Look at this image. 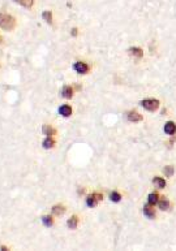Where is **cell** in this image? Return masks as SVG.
Listing matches in <instances>:
<instances>
[{"mask_svg":"<svg viewBox=\"0 0 176 251\" xmlns=\"http://www.w3.org/2000/svg\"><path fill=\"white\" fill-rule=\"evenodd\" d=\"M143 213H145V216L149 217V219H154L155 217V210L153 208V204H146L145 207H143Z\"/></svg>","mask_w":176,"mask_h":251,"instance_id":"cell-5","label":"cell"},{"mask_svg":"<svg viewBox=\"0 0 176 251\" xmlns=\"http://www.w3.org/2000/svg\"><path fill=\"white\" fill-rule=\"evenodd\" d=\"M42 131H43V134L47 135V137H52L55 134V130L52 129L51 125H43V126H42Z\"/></svg>","mask_w":176,"mask_h":251,"instance_id":"cell-10","label":"cell"},{"mask_svg":"<svg viewBox=\"0 0 176 251\" xmlns=\"http://www.w3.org/2000/svg\"><path fill=\"white\" fill-rule=\"evenodd\" d=\"M42 17H43V20H45L46 22L52 23V12L51 11H45V12H43V15H42Z\"/></svg>","mask_w":176,"mask_h":251,"instance_id":"cell-15","label":"cell"},{"mask_svg":"<svg viewBox=\"0 0 176 251\" xmlns=\"http://www.w3.org/2000/svg\"><path fill=\"white\" fill-rule=\"evenodd\" d=\"M165 131H166V134H168V135H174L176 133V125H175V122H172V121L166 122Z\"/></svg>","mask_w":176,"mask_h":251,"instance_id":"cell-6","label":"cell"},{"mask_svg":"<svg viewBox=\"0 0 176 251\" xmlns=\"http://www.w3.org/2000/svg\"><path fill=\"white\" fill-rule=\"evenodd\" d=\"M15 26H16V20L13 17L5 13H0V28L3 30L11 31L15 29Z\"/></svg>","mask_w":176,"mask_h":251,"instance_id":"cell-1","label":"cell"},{"mask_svg":"<svg viewBox=\"0 0 176 251\" xmlns=\"http://www.w3.org/2000/svg\"><path fill=\"white\" fill-rule=\"evenodd\" d=\"M68 228H71V229H76L77 228V225H78V217L77 216H72L71 219L68 220Z\"/></svg>","mask_w":176,"mask_h":251,"instance_id":"cell-14","label":"cell"},{"mask_svg":"<svg viewBox=\"0 0 176 251\" xmlns=\"http://www.w3.org/2000/svg\"><path fill=\"white\" fill-rule=\"evenodd\" d=\"M99 200H102V194H98V193H93V194H90L89 197H87V199H86V203H87V206L89 207H95L97 204H98V202Z\"/></svg>","mask_w":176,"mask_h":251,"instance_id":"cell-3","label":"cell"},{"mask_svg":"<svg viewBox=\"0 0 176 251\" xmlns=\"http://www.w3.org/2000/svg\"><path fill=\"white\" fill-rule=\"evenodd\" d=\"M165 174H166V177H171V176L174 174V168L171 165L165 167Z\"/></svg>","mask_w":176,"mask_h":251,"instance_id":"cell-22","label":"cell"},{"mask_svg":"<svg viewBox=\"0 0 176 251\" xmlns=\"http://www.w3.org/2000/svg\"><path fill=\"white\" fill-rule=\"evenodd\" d=\"M153 182H154V185L156 187H158V189H163V187H166V181L163 180L162 177H154Z\"/></svg>","mask_w":176,"mask_h":251,"instance_id":"cell-13","label":"cell"},{"mask_svg":"<svg viewBox=\"0 0 176 251\" xmlns=\"http://www.w3.org/2000/svg\"><path fill=\"white\" fill-rule=\"evenodd\" d=\"M42 221H43V224H45V225H47V227H51V225L54 224L51 216H43L42 217Z\"/></svg>","mask_w":176,"mask_h":251,"instance_id":"cell-21","label":"cell"},{"mask_svg":"<svg viewBox=\"0 0 176 251\" xmlns=\"http://www.w3.org/2000/svg\"><path fill=\"white\" fill-rule=\"evenodd\" d=\"M72 35H73V36H76V35H77V29H76V28H73V29H72Z\"/></svg>","mask_w":176,"mask_h":251,"instance_id":"cell-23","label":"cell"},{"mask_svg":"<svg viewBox=\"0 0 176 251\" xmlns=\"http://www.w3.org/2000/svg\"><path fill=\"white\" fill-rule=\"evenodd\" d=\"M54 145H55V142L51 137H47L46 139L43 141V147L45 148H51V147H54Z\"/></svg>","mask_w":176,"mask_h":251,"instance_id":"cell-19","label":"cell"},{"mask_svg":"<svg viewBox=\"0 0 176 251\" xmlns=\"http://www.w3.org/2000/svg\"><path fill=\"white\" fill-rule=\"evenodd\" d=\"M141 105L149 112H154L159 108V102L156 99H143L141 102Z\"/></svg>","mask_w":176,"mask_h":251,"instance_id":"cell-2","label":"cell"},{"mask_svg":"<svg viewBox=\"0 0 176 251\" xmlns=\"http://www.w3.org/2000/svg\"><path fill=\"white\" fill-rule=\"evenodd\" d=\"M158 202H159V195H158V194H156V193H152V194H150V195H149V203L154 206Z\"/></svg>","mask_w":176,"mask_h":251,"instance_id":"cell-16","label":"cell"},{"mask_svg":"<svg viewBox=\"0 0 176 251\" xmlns=\"http://www.w3.org/2000/svg\"><path fill=\"white\" fill-rule=\"evenodd\" d=\"M61 95L65 99H71L73 96V89L71 86H64L63 87V90H61Z\"/></svg>","mask_w":176,"mask_h":251,"instance_id":"cell-9","label":"cell"},{"mask_svg":"<svg viewBox=\"0 0 176 251\" xmlns=\"http://www.w3.org/2000/svg\"><path fill=\"white\" fill-rule=\"evenodd\" d=\"M110 199L112 200V202L117 203V202H120V199H121V195H120V194H119L117 191H112V193L110 194Z\"/></svg>","mask_w":176,"mask_h":251,"instance_id":"cell-20","label":"cell"},{"mask_svg":"<svg viewBox=\"0 0 176 251\" xmlns=\"http://www.w3.org/2000/svg\"><path fill=\"white\" fill-rule=\"evenodd\" d=\"M73 69L80 74H86L87 70H89V66H87V64H85V62L78 61V62H76V64L73 65Z\"/></svg>","mask_w":176,"mask_h":251,"instance_id":"cell-4","label":"cell"},{"mask_svg":"<svg viewBox=\"0 0 176 251\" xmlns=\"http://www.w3.org/2000/svg\"><path fill=\"white\" fill-rule=\"evenodd\" d=\"M64 212H65V208L61 204H56V206L52 207V213L56 215V216H61Z\"/></svg>","mask_w":176,"mask_h":251,"instance_id":"cell-12","label":"cell"},{"mask_svg":"<svg viewBox=\"0 0 176 251\" xmlns=\"http://www.w3.org/2000/svg\"><path fill=\"white\" fill-rule=\"evenodd\" d=\"M158 203H159V208L162 211H167L169 208V200H167V199H162Z\"/></svg>","mask_w":176,"mask_h":251,"instance_id":"cell-18","label":"cell"},{"mask_svg":"<svg viewBox=\"0 0 176 251\" xmlns=\"http://www.w3.org/2000/svg\"><path fill=\"white\" fill-rule=\"evenodd\" d=\"M127 117H128V120L132 121V122H138V121L142 120V116L138 113V112H136V111H130Z\"/></svg>","mask_w":176,"mask_h":251,"instance_id":"cell-8","label":"cell"},{"mask_svg":"<svg viewBox=\"0 0 176 251\" xmlns=\"http://www.w3.org/2000/svg\"><path fill=\"white\" fill-rule=\"evenodd\" d=\"M16 3H18V4H21L22 7H25V8H31V5H33V3H34V0H15Z\"/></svg>","mask_w":176,"mask_h":251,"instance_id":"cell-17","label":"cell"},{"mask_svg":"<svg viewBox=\"0 0 176 251\" xmlns=\"http://www.w3.org/2000/svg\"><path fill=\"white\" fill-rule=\"evenodd\" d=\"M129 52H130L132 56H134V57H137V59H140V57H142V56H143L142 49L138 48V47H132V48L129 49Z\"/></svg>","mask_w":176,"mask_h":251,"instance_id":"cell-11","label":"cell"},{"mask_svg":"<svg viewBox=\"0 0 176 251\" xmlns=\"http://www.w3.org/2000/svg\"><path fill=\"white\" fill-rule=\"evenodd\" d=\"M59 113L63 117H69V116L72 115V108L68 104H64V105H61L60 108H59Z\"/></svg>","mask_w":176,"mask_h":251,"instance_id":"cell-7","label":"cell"}]
</instances>
